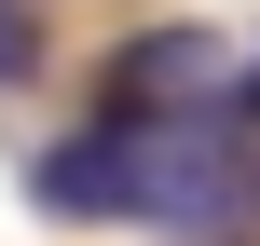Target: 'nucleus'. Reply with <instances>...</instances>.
Listing matches in <instances>:
<instances>
[{
  "label": "nucleus",
  "mask_w": 260,
  "mask_h": 246,
  "mask_svg": "<svg viewBox=\"0 0 260 246\" xmlns=\"http://www.w3.org/2000/svg\"><path fill=\"white\" fill-rule=\"evenodd\" d=\"M233 151H219V123L206 110H110V123H82V137H55L41 151V219H206V205H233Z\"/></svg>",
  "instance_id": "1"
},
{
  "label": "nucleus",
  "mask_w": 260,
  "mask_h": 246,
  "mask_svg": "<svg viewBox=\"0 0 260 246\" xmlns=\"http://www.w3.org/2000/svg\"><path fill=\"white\" fill-rule=\"evenodd\" d=\"M110 68H123V110H206L233 55H219L206 27H151V41H123Z\"/></svg>",
  "instance_id": "2"
},
{
  "label": "nucleus",
  "mask_w": 260,
  "mask_h": 246,
  "mask_svg": "<svg viewBox=\"0 0 260 246\" xmlns=\"http://www.w3.org/2000/svg\"><path fill=\"white\" fill-rule=\"evenodd\" d=\"M41 68V0H0V82Z\"/></svg>",
  "instance_id": "3"
},
{
  "label": "nucleus",
  "mask_w": 260,
  "mask_h": 246,
  "mask_svg": "<svg viewBox=\"0 0 260 246\" xmlns=\"http://www.w3.org/2000/svg\"><path fill=\"white\" fill-rule=\"evenodd\" d=\"M233 110H260V68H247V82H233Z\"/></svg>",
  "instance_id": "4"
},
{
  "label": "nucleus",
  "mask_w": 260,
  "mask_h": 246,
  "mask_svg": "<svg viewBox=\"0 0 260 246\" xmlns=\"http://www.w3.org/2000/svg\"><path fill=\"white\" fill-rule=\"evenodd\" d=\"M247 205H260V178H247Z\"/></svg>",
  "instance_id": "5"
}]
</instances>
